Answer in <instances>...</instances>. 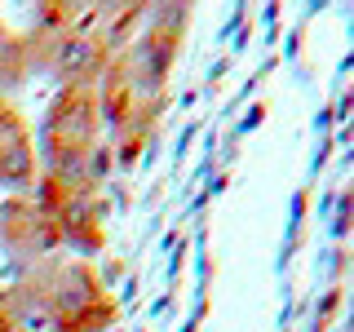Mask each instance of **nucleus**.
I'll return each instance as SVG.
<instances>
[{
	"label": "nucleus",
	"instance_id": "obj_1",
	"mask_svg": "<svg viewBox=\"0 0 354 332\" xmlns=\"http://www.w3.org/2000/svg\"><path fill=\"white\" fill-rule=\"evenodd\" d=\"M0 243L22 261H44L62 243V230L40 199H5L0 204Z\"/></svg>",
	"mask_w": 354,
	"mask_h": 332
},
{
	"label": "nucleus",
	"instance_id": "obj_3",
	"mask_svg": "<svg viewBox=\"0 0 354 332\" xmlns=\"http://www.w3.org/2000/svg\"><path fill=\"white\" fill-rule=\"evenodd\" d=\"M22 71H27V44H22V36L0 27V84L22 80Z\"/></svg>",
	"mask_w": 354,
	"mask_h": 332
},
{
	"label": "nucleus",
	"instance_id": "obj_2",
	"mask_svg": "<svg viewBox=\"0 0 354 332\" xmlns=\"http://www.w3.org/2000/svg\"><path fill=\"white\" fill-rule=\"evenodd\" d=\"M36 182V151H31L27 124L14 102L0 98V186H31Z\"/></svg>",
	"mask_w": 354,
	"mask_h": 332
}]
</instances>
